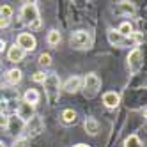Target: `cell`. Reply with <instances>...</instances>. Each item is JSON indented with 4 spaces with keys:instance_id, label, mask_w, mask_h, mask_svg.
I'll return each instance as SVG.
<instances>
[{
    "instance_id": "6da1fadb",
    "label": "cell",
    "mask_w": 147,
    "mask_h": 147,
    "mask_svg": "<svg viewBox=\"0 0 147 147\" xmlns=\"http://www.w3.org/2000/svg\"><path fill=\"white\" fill-rule=\"evenodd\" d=\"M20 16H22V22L25 25H28L30 28H39L41 27V18H39V13H37L36 4H30V2L23 4L22 14H20Z\"/></svg>"
},
{
    "instance_id": "7a4b0ae2",
    "label": "cell",
    "mask_w": 147,
    "mask_h": 147,
    "mask_svg": "<svg viewBox=\"0 0 147 147\" xmlns=\"http://www.w3.org/2000/svg\"><path fill=\"white\" fill-rule=\"evenodd\" d=\"M45 85V92H46V98L51 105H55L59 99V92H60V80L57 75H48L43 82Z\"/></svg>"
},
{
    "instance_id": "3957f363",
    "label": "cell",
    "mask_w": 147,
    "mask_h": 147,
    "mask_svg": "<svg viewBox=\"0 0 147 147\" xmlns=\"http://www.w3.org/2000/svg\"><path fill=\"white\" fill-rule=\"evenodd\" d=\"M82 89H83L85 98H94L99 92V89H101V80H99V76L94 75V73H89V75L82 80Z\"/></svg>"
},
{
    "instance_id": "277c9868",
    "label": "cell",
    "mask_w": 147,
    "mask_h": 147,
    "mask_svg": "<svg viewBox=\"0 0 147 147\" xmlns=\"http://www.w3.org/2000/svg\"><path fill=\"white\" fill-rule=\"evenodd\" d=\"M69 45L75 50H87V48H90V36L85 30H78V32H75L71 36Z\"/></svg>"
},
{
    "instance_id": "5b68a950",
    "label": "cell",
    "mask_w": 147,
    "mask_h": 147,
    "mask_svg": "<svg viewBox=\"0 0 147 147\" xmlns=\"http://www.w3.org/2000/svg\"><path fill=\"white\" fill-rule=\"evenodd\" d=\"M144 66V55H142V50L140 48H135L133 51H129L128 55V67L131 75H136Z\"/></svg>"
},
{
    "instance_id": "8992f818",
    "label": "cell",
    "mask_w": 147,
    "mask_h": 147,
    "mask_svg": "<svg viewBox=\"0 0 147 147\" xmlns=\"http://www.w3.org/2000/svg\"><path fill=\"white\" fill-rule=\"evenodd\" d=\"M16 46L22 48L23 51H34V50H36V37H34L32 34H28V32H23V34L18 36Z\"/></svg>"
},
{
    "instance_id": "52a82bcc",
    "label": "cell",
    "mask_w": 147,
    "mask_h": 147,
    "mask_svg": "<svg viewBox=\"0 0 147 147\" xmlns=\"http://www.w3.org/2000/svg\"><path fill=\"white\" fill-rule=\"evenodd\" d=\"M108 41H110V45H113V46H129V45H133V41H131V37H124V36H121L117 30H108Z\"/></svg>"
},
{
    "instance_id": "ba28073f",
    "label": "cell",
    "mask_w": 147,
    "mask_h": 147,
    "mask_svg": "<svg viewBox=\"0 0 147 147\" xmlns=\"http://www.w3.org/2000/svg\"><path fill=\"white\" fill-rule=\"evenodd\" d=\"M25 126H27V131L30 133V136H36L45 129V122H43V119H41L39 115H34L28 122H25Z\"/></svg>"
},
{
    "instance_id": "9c48e42d",
    "label": "cell",
    "mask_w": 147,
    "mask_h": 147,
    "mask_svg": "<svg viewBox=\"0 0 147 147\" xmlns=\"http://www.w3.org/2000/svg\"><path fill=\"white\" fill-rule=\"evenodd\" d=\"M34 107H32V105H28V103H22V105H20V107H18V119L20 121H22L23 124L25 122H28L30 119H32L34 117Z\"/></svg>"
},
{
    "instance_id": "30bf717a",
    "label": "cell",
    "mask_w": 147,
    "mask_h": 147,
    "mask_svg": "<svg viewBox=\"0 0 147 147\" xmlns=\"http://www.w3.org/2000/svg\"><path fill=\"white\" fill-rule=\"evenodd\" d=\"M80 89H82V78H80V76H71V78H67L66 83H64V90L69 92V94H75V92H78Z\"/></svg>"
},
{
    "instance_id": "8fae6325",
    "label": "cell",
    "mask_w": 147,
    "mask_h": 147,
    "mask_svg": "<svg viewBox=\"0 0 147 147\" xmlns=\"http://www.w3.org/2000/svg\"><path fill=\"white\" fill-rule=\"evenodd\" d=\"M83 128H85V131L89 135L96 136L99 133V122L94 119V117H89V119H85V122H83Z\"/></svg>"
},
{
    "instance_id": "7c38bea8",
    "label": "cell",
    "mask_w": 147,
    "mask_h": 147,
    "mask_svg": "<svg viewBox=\"0 0 147 147\" xmlns=\"http://www.w3.org/2000/svg\"><path fill=\"white\" fill-rule=\"evenodd\" d=\"M121 98H119V94L117 92H107L103 96V103H105V107H108V108H115L119 105Z\"/></svg>"
},
{
    "instance_id": "4fadbf2b",
    "label": "cell",
    "mask_w": 147,
    "mask_h": 147,
    "mask_svg": "<svg viewBox=\"0 0 147 147\" xmlns=\"http://www.w3.org/2000/svg\"><path fill=\"white\" fill-rule=\"evenodd\" d=\"M136 11V7L133 2H119L117 7H115V13L119 14H133Z\"/></svg>"
},
{
    "instance_id": "5bb4252c",
    "label": "cell",
    "mask_w": 147,
    "mask_h": 147,
    "mask_svg": "<svg viewBox=\"0 0 147 147\" xmlns=\"http://www.w3.org/2000/svg\"><path fill=\"white\" fill-rule=\"evenodd\" d=\"M7 57H9V60H11V62H22L23 57H25V51L14 45V46H11V50H9Z\"/></svg>"
},
{
    "instance_id": "9a60e30c",
    "label": "cell",
    "mask_w": 147,
    "mask_h": 147,
    "mask_svg": "<svg viewBox=\"0 0 147 147\" xmlns=\"http://www.w3.org/2000/svg\"><path fill=\"white\" fill-rule=\"evenodd\" d=\"M23 122L20 121V119H11L9 117V124H7V129H9V133L11 135H20L22 133V129H23Z\"/></svg>"
},
{
    "instance_id": "2e32d148",
    "label": "cell",
    "mask_w": 147,
    "mask_h": 147,
    "mask_svg": "<svg viewBox=\"0 0 147 147\" xmlns=\"http://www.w3.org/2000/svg\"><path fill=\"white\" fill-rule=\"evenodd\" d=\"M5 76H7V82L11 83V85H16V83L22 82V71L20 69H9Z\"/></svg>"
},
{
    "instance_id": "e0dca14e",
    "label": "cell",
    "mask_w": 147,
    "mask_h": 147,
    "mask_svg": "<svg viewBox=\"0 0 147 147\" xmlns=\"http://www.w3.org/2000/svg\"><path fill=\"white\" fill-rule=\"evenodd\" d=\"M25 103H28V105H34L36 103H39V92L36 90V89H28L27 92H25Z\"/></svg>"
},
{
    "instance_id": "ac0fdd59",
    "label": "cell",
    "mask_w": 147,
    "mask_h": 147,
    "mask_svg": "<svg viewBox=\"0 0 147 147\" xmlns=\"http://www.w3.org/2000/svg\"><path fill=\"white\" fill-rule=\"evenodd\" d=\"M117 32H119L121 36H124V37H129V36L133 34V25H131L129 22H122V23L119 25V28H117Z\"/></svg>"
},
{
    "instance_id": "d6986e66",
    "label": "cell",
    "mask_w": 147,
    "mask_h": 147,
    "mask_svg": "<svg viewBox=\"0 0 147 147\" xmlns=\"http://www.w3.org/2000/svg\"><path fill=\"white\" fill-rule=\"evenodd\" d=\"M62 121H64V124H75L76 122V112L73 110H64L62 112Z\"/></svg>"
},
{
    "instance_id": "ffe728a7",
    "label": "cell",
    "mask_w": 147,
    "mask_h": 147,
    "mask_svg": "<svg viewBox=\"0 0 147 147\" xmlns=\"http://www.w3.org/2000/svg\"><path fill=\"white\" fill-rule=\"evenodd\" d=\"M46 41H48L50 46H57V45L60 43V34L57 32V30H50V34H48Z\"/></svg>"
},
{
    "instance_id": "44dd1931",
    "label": "cell",
    "mask_w": 147,
    "mask_h": 147,
    "mask_svg": "<svg viewBox=\"0 0 147 147\" xmlns=\"http://www.w3.org/2000/svg\"><path fill=\"white\" fill-rule=\"evenodd\" d=\"M124 147H142V144H140L136 135H129L128 138H126V142H124Z\"/></svg>"
},
{
    "instance_id": "7402d4cb",
    "label": "cell",
    "mask_w": 147,
    "mask_h": 147,
    "mask_svg": "<svg viewBox=\"0 0 147 147\" xmlns=\"http://www.w3.org/2000/svg\"><path fill=\"white\" fill-rule=\"evenodd\" d=\"M11 16H13V9H11V5H2V7H0V18L11 20Z\"/></svg>"
},
{
    "instance_id": "603a6c76",
    "label": "cell",
    "mask_w": 147,
    "mask_h": 147,
    "mask_svg": "<svg viewBox=\"0 0 147 147\" xmlns=\"http://www.w3.org/2000/svg\"><path fill=\"white\" fill-rule=\"evenodd\" d=\"M39 64H41V66H45V67L50 66V64H51V57H50L48 53H43V55L39 57Z\"/></svg>"
},
{
    "instance_id": "cb8c5ba5",
    "label": "cell",
    "mask_w": 147,
    "mask_h": 147,
    "mask_svg": "<svg viewBox=\"0 0 147 147\" xmlns=\"http://www.w3.org/2000/svg\"><path fill=\"white\" fill-rule=\"evenodd\" d=\"M7 124H9V115L0 113V129H7Z\"/></svg>"
},
{
    "instance_id": "d4e9b609",
    "label": "cell",
    "mask_w": 147,
    "mask_h": 147,
    "mask_svg": "<svg viewBox=\"0 0 147 147\" xmlns=\"http://www.w3.org/2000/svg\"><path fill=\"white\" fill-rule=\"evenodd\" d=\"M45 78H46V75H45V73H41V71L34 73V82H39V83H43V82H45Z\"/></svg>"
},
{
    "instance_id": "484cf974",
    "label": "cell",
    "mask_w": 147,
    "mask_h": 147,
    "mask_svg": "<svg viewBox=\"0 0 147 147\" xmlns=\"http://www.w3.org/2000/svg\"><path fill=\"white\" fill-rule=\"evenodd\" d=\"M14 147H27V138H20L18 142H14Z\"/></svg>"
},
{
    "instance_id": "4316f807",
    "label": "cell",
    "mask_w": 147,
    "mask_h": 147,
    "mask_svg": "<svg viewBox=\"0 0 147 147\" xmlns=\"http://www.w3.org/2000/svg\"><path fill=\"white\" fill-rule=\"evenodd\" d=\"M9 22H11V20H7V18H0V28L7 27V25H9Z\"/></svg>"
},
{
    "instance_id": "83f0119b",
    "label": "cell",
    "mask_w": 147,
    "mask_h": 147,
    "mask_svg": "<svg viewBox=\"0 0 147 147\" xmlns=\"http://www.w3.org/2000/svg\"><path fill=\"white\" fill-rule=\"evenodd\" d=\"M4 50H5V41L0 39V51H4Z\"/></svg>"
},
{
    "instance_id": "f1b7e54d",
    "label": "cell",
    "mask_w": 147,
    "mask_h": 147,
    "mask_svg": "<svg viewBox=\"0 0 147 147\" xmlns=\"http://www.w3.org/2000/svg\"><path fill=\"white\" fill-rule=\"evenodd\" d=\"M75 147H89V145H85V144H78V145H75Z\"/></svg>"
},
{
    "instance_id": "f546056e",
    "label": "cell",
    "mask_w": 147,
    "mask_h": 147,
    "mask_svg": "<svg viewBox=\"0 0 147 147\" xmlns=\"http://www.w3.org/2000/svg\"><path fill=\"white\" fill-rule=\"evenodd\" d=\"M0 147H5V144H4V142H2V140H0Z\"/></svg>"
}]
</instances>
